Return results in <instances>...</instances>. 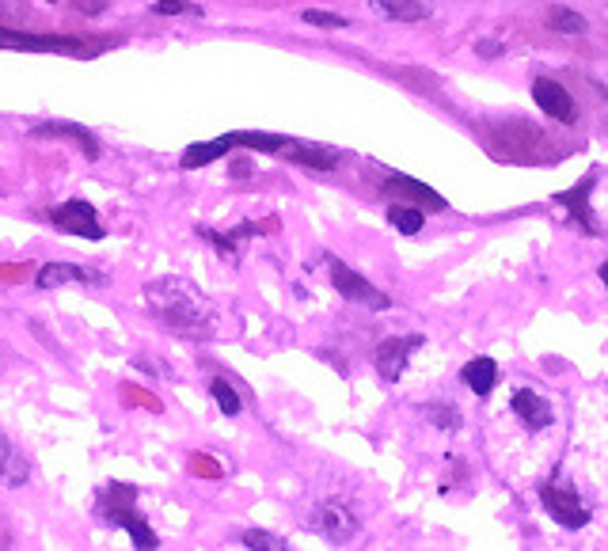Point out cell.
I'll return each mask as SVG.
<instances>
[{"instance_id": "6da1fadb", "label": "cell", "mask_w": 608, "mask_h": 551, "mask_svg": "<svg viewBox=\"0 0 608 551\" xmlns=\"http://www.w3.org/2000/svg\"><path fill=\"white\" fill-rule=\"evenodd\" d=\"M145 301H149L152 316L168 323L171 331L190 335V331H206L213 323V304L206 301V293L198 285H190L187 278H160V282L145 285Z\"/></svg>"}, {"instance_id": "7a4b0ae2", "label": "cell", "mask_w": 608, "mask_h": 551, "mask_svg": "<svg viewBox=\"0 0 608 551\" xmlns=\"http://www.w3.org/2000/svg\"><path fill=\"white\" fill-rule=\"evenodd\" d=\"M0 50H27V54H88L84 42L76 38H57V35H27V31H4L0 27Z\"/></svg>"}, {"instance_id": "3957f363", "label": "cell", "mask_w": 608, "mask_h": 551, "mask_svg": "<svg viewBox=\"0 0 608 551\" xmlns=\"http://www.w3.org/2000/svg\"><path fill=\"white\" fill-rule=\"evenodd\" d=\"M540 502L548 506V513L559 521V525H563V529H582V525L589 521L586 502H582L574 491H567V487L544 483V487H540Z\"/></svg>"}, {"instance_id": "277c9868", "label": "cell", "mask_w": 608, "mask_h": 551, "mask_svg": "<svg viewBox=\"0 0 608 551\" xmlns=\"http://www.w3.org/2000/svg\"><path fill=\"white\" fill-rule=\"evenodd\" d=\"M331 282H335V289L342 293V301L365 304V308H373V312H384V308L392 304L380 289H373L361 274H354L350 266H342V263H331Z\"/></svg>"}, {"instance_id": "5b68a950", "label": "cell", "mask_w": 608, "mask_h": 551, "mask_svg": "<svg viewBox=\"0 0 608 551\" xmlns=\"http://www.w3.org/2000/svg\"><path fill=\"white\" fill-rule=\"evenodd\" d=\"M50 221L61 232H73V236H84V240H103V225H99V217H95V209L88 202H65V206L50 209Z\"/></svg>"}, {"instance_id": "8992f818", "label": "cell", "mask_w": 608, "mask_h": 551, "mask_svg": "<svg viewBox=\"0 0 608 551\" xmlns=\"http://www.w3.org/2000/svg\"><path fill=\"white\" fill-rule=\"evenodd\" d=\"M308 525L320 532V536H327V540L342 544V540H350V536L358 532V517L346 510V506H339V502H327L320 510H312Z\"/></svg>"}, {"instance_id": "52a82bcc", "label": "cell", "mask_w": 608, "mask_h": 551, "mask_svg": "<svg viewBox=\"0 0 608 551\" xmlns=\"http://www.w3.org/2000/svg\"><path fill=\"white\" fill-rule=\"evenodd\" d=\"M532 99H536V107L548 114V118H559V122H574V99L570 92L559 84V80H548V76H540V80H532Z\"/></svg>"}, {"instance_id": "ba28073f", "label": "cell", "mask_w": 608, "mask_h": 551, "mask_svg": "<svg viewBox=\"0 0 608 551\" xmlns=\"http://www.w3.org/2000/svg\"><path fill=\"white\" fill-rule=\"evenodd\" d=\"M422 346V339H384L377 346V373L384 380H399L403 377V369H407V358H411V350Z\"/></svg>"}, {"instance_id": "9c48e42d", "label": "cell", "mask_w": 608, "mask_h": 551, "mask_svg": "<svg viewBox=\"0 0 608 551\" xmlns=\"http://www.w3.org/2000/svg\"><path fill=\"white\" fill-rule=\"evenodd\" d=\"M384 194L388 198H403V202H418V206H434V209H445V198L430 190L426 183H418L411 175H388L384 179Z\"/></svg>"}, {"instance_id": "30bf717a", "label": "cell", "mask_w": 608, "mask_h": 551, "mask_svg": "<svg viewBox=\"0 0 608 551\" xmlns=\"http://www.w3.org/2000/svg\"><path fill=\"white\" fill-rule=\"evenodd\" d=\"M31 479V460L19 453V445L0 430V483L8 487H23Z\"/></svg>"}, {"instance_id": "8fae6325", "label": "cell", "mask_w": 608, "mask_h": 551, "mask_svg": "<svg viewBox=\"0 0 608 551\" xmlns=\"http://www.w3.org/2000/svg\"><path fill=\"white\" fill-rule=\"evenodd\" d=\"M513 411L521 415V422L529 426V430H544V426H551V407L544 396H536L532 388H517L513 392Z\"/></svg>"}, {"instance_id": "7c38bea8", "label": "cell", "mask_w": 608, "mask_h": 551, "mask_svg": "<svg viewBox=\"0 0 608 551\" xmlns=\"http://www.w3.org/2000/svg\"><path fill=\"white\" fill-rule=\"evenodd\" d=\"M384 19H396V23H422L430 19V0H369Z\"/></svg>"}, {"instance_id": "4fadbf2b", "label": "cell", "mask_w": 608, "mask_h": 551, "mask_svg": "<svg viewBox=\"0 0 608 551\" xmlns=\"http://www.w3.org/2000/svg\"><path fill=\"white\" fill-rule=\"evenodd\" d=\"M38 289H57V285H69V282H99V274L84 270V266H73V263H50L38 270Z\"/></svg>"}, {"instance_id": "5bb4252c", "label": "cell", "mask_w": 608, "mask_h": 551, "mask_svg": "<svg viewBox=\"0 0 608 551\" xmlns=\"http://www.w3.org/2000/svg\"><path fill=\"white\" fill-rule=\"evenodd\" d=\"M494 380H498V365L491 358H475L464 365V384L472 388L475 396H491Z\"/></svg>"}, {"instance_id": "9a60e30c", "label": "cell", "mask_w": 608, "mask_h": 551, "mask_svg": "<svg viewBox=\"0 0 608 551\" xmlns=\"http://www.w3.org/2000/svg\"><path fill=\"white\" fill-rule=\"evenodd\" d=\"M589 190H593V175H589V179H582L574 190L555 194V202H559V206H570V213H574V217H578L586 228H597V225H593V217H589Z\"/></svg>"}, {"instance_id": "2e32d148", "label": "cell", "mask_w": 608, "mask_h": 551, "mask_svg": "<svg viewBox=\"0 0 608 551\" xmlns=\"http://www.w3.org/2000/svg\"><path fill=\"white\" fill-rule=\"evenodd\" d=\"M111 521H118V525H126V529H130V536L137 540V548H145V551L156 548V532H152L141 517H133V510H126V506H114V502H111Z\"/></svg>"}, {"instance_id": "e0dca14e", "label": "cell", "mask_w": 608, "mask_h": 551, "mask_svg": "<svg viewBox=\"0 0 608 551\" xmlns=\"http://www.w3.org/2000/svg\"><path fill=\"white\" fill-rule=\"evenodd\" d=\"M35 137H73V141H80L84 145V152L88 156H99V145H95V137L88 130H80V126H69V122H46V126H35Z\"/></svg>"}, {"instance_id": "ac0fdd59", "label": "cell", "mask_w": 608, "mask_h": 551, "mask_svg": "<svg viewBox=\"0 0 608 551\" xmlns=\"http://www.w3.org/2000/svg\"><path fill=\"white\" fill-rule=\"evenodd\" d=\"M232 149L228 145V137H217V141H209V145H194L190 152H183V168H202L209 160H217V156H225Z\"/></svg>"}, {"instance_id": "d6986e66", "label": "cell", "mask_w": 608, "mask_h": 551, "mask_svg": "<svg viewBox=\"0 0 608 551\" xmlns=\"http://www.w3.org/2000/svg\"><path fill=\"white\" fill-rule=\"evenodd\" d=\"M388 221L403 232V236H415L418 228H422V213L415 206H407V202H396V206L388 209Z\"/></svg>"}, {"instance_id": "ffe728a7", "label": "cell", "mask_w": 608, "mask_h": 551, "mask_svg": "<svg viewBox=\"0 0 608 551\" xmlns=\"http://www.w3.org/2000/svg\"><path fill=\"white\" fill-rule=\"evenodd\" d=\"M548 23L555 31H563V35H586V19L578 12H570V8H551Z\"/></svg>"}, {"instance_id": "44dd1931", "label": "cell", "mask_w": 608, "mask_h": 551, "mask_svg": "<svg viewBox=\"0 0 608 551\" xmlns=\"http://www.w3.org/2000/svg\"><path fill=\"white\" fill-rule=\"evenodd\" d=\"M240 544H244L247 551H285L289 548L282 536H270V532H259V529H247L244 536H240Z\"/></svg>"}, {"instance_id": "7402d4cb", "label": "cell", "mask_w": 608, "mask_h": 551, "mask_svg": "<svg viewBox=\"0 0 608 551\" xmlns=\"http://www.w3.org/2000/svg\"><path fill=\"white\" fill-rule=\"evenodd\" d=\"M209 392H213L217 407H221L225 415H240V396L232 392V384H225V380H213V384H209Z\"/></svg>"}, {"instance_id": "603a6c76", "label": "cell", "mask_w": 608, "mask_h": 551, "mask_svg": "<svg viewBox=\"0 0 608 551\" xmlns=\"http://www.w3.org/2000/svg\"><path fill=\"white\" fill-rule=\"evenodd\" d=\"M301 19L308 23V27H323V31H339V27H350L342 16H331V12H320V8H308V12H301Z\"/></svg>"}, {"instance_id": "cb8c5ba5", "label": "cell", "mask_w": 608, "mask_h": 551, "mask_svg": "<svg viewBox=\"0 0 608 551\" xmlns=\"http://www.w3.org/2000/svg\"><path fill=\"white\" fill-rule=\"evenodd\" d=\"M152 12H156V16H198L202 8H198V4H187V0H156Z\"/></svg>"}, {"instance_id": "d4e9b609", "label": "cell", "mask_w": 608, "mask_h": 551, "mask_svg": "<svg viewBox=\"0 0 608 551\" xmlns=\"http://www.w3.org/2000/svg\"><path fill=\"white\" fill-rule=\"evenodd\" d=\"M475 50H479V54H502V46H498V42H479Z\"/></svg>"}, {"instance_id": "484cf974", "label": "cell", "mask_w": 608, "mask_h": 551, "mask_svg": "<svg viewBox=\"0 0 608 551\" xmlns=\"http://www.w3.org/2000/svg\"><path fill=\"white\" fill-rule=\"evenodd\" d=\"M4 12H16V4H12V0H0V16H4Z\"/></svg>"}, {"instance_id": "4316f807", "label": "cell", "mask_w": 608, "mask_h": 551, "mask_svg": "<svg viewBox=\"0 0 608 551\" xmlns=\"http://www.w3.org/2000/svg\"><path fill=\"white\" fill-rule=\"evenodd\" d=\"M601 282H605V289H608V263H601Z\"/></svg>"}]
</instances>
